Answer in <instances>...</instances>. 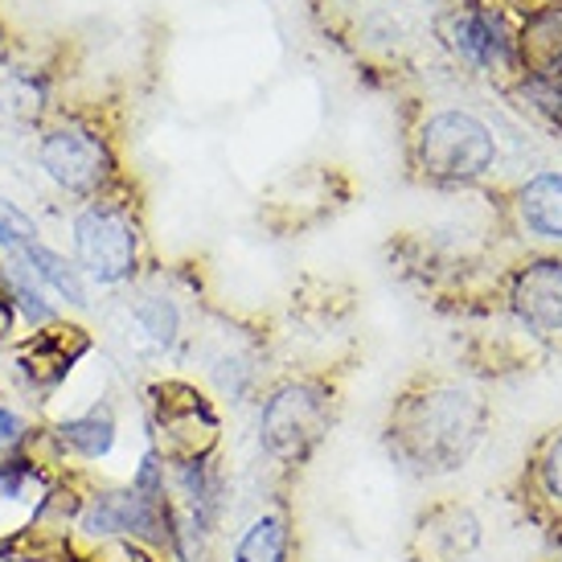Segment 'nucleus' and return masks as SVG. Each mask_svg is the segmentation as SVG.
I'll use <instances>...</instances> for the list:
<instances>
[{
  "label": "nucleus",
  "instance_id": "f3484780",
  "mask_svg": "<svg viewBox=\"0 0 562 562\" xmlns=\"http://www.w3.org/2000/svg\"><path fill=\"white\" fill-rule=\"evenodd\" d=\"M542 476H547V488L554 493V497H562V439L550 448L547 464H542Z\"/></svg>",
  "mask_w": 562,
  "mask_h": 562
},
{
  "label": "nucleus",
  "instance_id": "39448f33",
  "mask_svg": "<svg viewBox=\"0 0 562 562\" xmlns=\"http://www.w3.org/2000/svg\"><path fill=\"white\" fill-rule=\"evenodd\" d=\"M0 247L9 250V259L25 267L33 280L49 283L58 296H66L70 304H79V308L87 304V288H82L79 271L66 263L58 250H49L37 238L33 222L21 210H13V205H0Z\"/></svg>",
  "mask_w": 562,
  "mask_h": 562
},
{
  "label": "nucleus",
  "instance_id": "423d86ee",
  "mask_svg": "<svg viewBox=\"0 0 562 562\" xmlns=\"http://www.w3.org/2000/svg\"><path fill=\"white\" fill-rule=\"evenodd\" d=\"M42 169L70 193H94L108 181L111 157L108 148L82 127H63L42 144Z\"/></svg>",
  "mask_w": 562,
  "mask_h": 562
},
{
  "label": "nucleus",
  "instance_id": "f257e3e1",
  "mask_svg": "<svg viewBox=\"0 0 562 562\" xmlns=\"http://www.w3.org/2000/svg\"><path fill=\"white\" fill-rule=\"evenodd\" d=\"M481 439V406L464 391H439L411 403L394 423L398 452L431 472H448L469 460L472 443Z\"/></svg>",
  "mask_w": 562,
  "mask_h": 562
},
{
  "label": "nucleus",
  "instance_id": "9b49d317",
  "mask_svg": "<svg viewBox=\"0 0 562 562\" xmlns=\"http://www.w3.org/2000/svg\"><path fill=\"white\" fill-rule=\"evenodd\" d=\"M521 49L538 75H562V4H550L521 33Z\"/></svg>",
  "mask_w": 562,
  "mask_h": 562
},
{
  "label": "nucleus",
  "instance_id": "f8f14e48",
  "mask_svg": "<svg viewBox=\"0 0 562 562\" xmlns=\"http://www.w3.org/2000/svg\"><path fill=\"white\" fill-rule=\"evenodd\" d=\"M521 214L538 235L562 238V177L547 172V177L530 181L521 193Z\"/></svg>",
  "mask_w": 562,
  "mask_h": 562
},
{
  "label": "nucleus",
  "instance_id": "a211bd4d",
  "mask_svg": "<svg viewBox=\"0 0 562 562\" xmlns=\"http://www.w3.org/2000/svg\"><path fill=\"white\" fill-rule=\"evenodd\" d=\"M9 325H13V308H9V300H0V337L9 333Z\"/></svg>",
  "mask_w": 562,
  "mask_h": 562
},
{
  "label": "nucleus",
  "instance_id": "ddd939ff",
  "mask_svg": "<svg viewBox=\"0 0 562 562\" xmlns=\"http://www.w3.org/2000/svg\"><path fill=\"white\" fill-rule=\"evenodd\" d=\"M288 554V521L283 517H259L235 550V562H283Z\"/></svg>",
  "mask_w": 562,
  "mask_h": 562
},
{
  "label": "nucleus",
  "instance_id": "9d476101",
  "mask_svg": "<svg viewBox=\"0 0 562 562\" xmlns=\"http://www.w3.org/2000/svg\"><path fill=\"white\" fill-rule=\"evenodd\" d=\"M58 439H63L66 452L82 456V460L108 456L111 443H115V415H111V406H91L79 419H63L58 423Z\"/></svg>",
  "mask_w": 562,
  "mask_h": 562
},
{
  "label": "nucleus",
  "instance_id": "f03ea898",
  "mask_svg": "<svg viewBox=\"0 0 562 562\" xmlns=\"http://www.w3.org/2000/svg\"><path fill=\"white\" fill-rule=\"evenodd\" d=\"M419 160L431 177L469 181V177L488 169V160H493V136L484 132V124L464 115V111H443V115L427 120V127H423Z\"/></svg>",
  "mask_w": 562,
  "mask_h": 562
},
{
  "label": "nucleus",
  "instance_id": "4468645a",
  "mask_svg": "<svg viewBox=\"0 0 562 562\" xmlns=\"http://www.w3.org/2000/svg\"><path fill=\"white\" fill-rule=\"evenodd\" d=\"M33 484H42V472L33 469L25 456L0 460V505H21Z\"/></svg>",
  "mask_w": 562,
  "mask_h": 562
},
{
  "label": "nucleus",
  "instance_id": "dca6fc26",
  "mask_svg": "<svg viewBox=\"0 0 562 562\" xmlns=\"http://www.w3.org/2000/svg\"><path fill=\"white\" fill-rule=\"evenodd\" d=\"M25 419L16 415V411H9V406H0V452H16L21 443H25Z\"/></svg>",
  "mask_w": 562,
  "mask_h": 562
},
{
  "label": "nucleus",
  "instance_id": "6e6552de",
  "mask_svg": "<svg viewBox=\"0 0 562 562\" xmlns=\"http://www.w3.org/2000/svg\"><path fill=\"white\" fill-rule=\"evenodd\" d=\"M514 308L533 333H559L562 328V267L559 263L526 267L514 288Z\"/></svg>",
  "mask_w": 562,
  "mask_h": 562
},
{
  "label": "nucleus",
  "instance_id": "20e7f679",
  "mask_svg": "<svg viewBox=\"0 0 562 562\" xmlns=\"http://www.w3.org/2000/svg\"><path fill=\"white\" fill-rule=\"evenodd\" d=\"M75 250L99 283H120L136 267V231L120 210L91 205L75 222Z\"/></svg>",
  "mask_w": 562,
  "mask_h": 562
},
{
  "label": "nucleus",
  "instance_id": "0eeeda50",
  "mask_svg": "<svg viewBox=\"0 0 562 562\" xmlns=\"http://www.w3.org/2000/svg\"><path fill=\"white\" fill-rule=\"evenodd\" d=\"M160 436H165V452L172 460H205L214 439H218V423L205 411V403H198V394H186V403H172L160 394Z\"/></svg>",
  "mask_w": 562,
  "mask_h": 562
},
{
  "label": "nucleus",
  "instance_id": "1a4fd4ad",
  "mask_svg": "<svg viewBox=\"0 0 562 562\" xmlns=\"http://www.w3.org/2000/svg\"><path fill=\"white\" fill-rule=\"evenodd\" d=\"M472 547H476V517L460 505H448V509L423 517L419 538H415L423 562H460Z\"/></svg>",
  "mask_w": 562,
  "mask_h": 562
},
{
  "label": "nucleus",
  "instance_id": "7ed1b4c3",
  "mask_svg": "<svg viewBox=\"0 0 562 562\" xmlns=\"http://www.w3.org/2000/svg\"><path fill=\"white\" fill-rule=\"evenodd\" d=\"M328 427V398L321 386H283L263 406V443L280 460L308 456Z\"/></svg>",
  "mask_w": 562,
  "mask_h": 562
},
{
  "label": "nucleus",
  "instance_id": "2eb2a0df",
  "mask_svg": "<svg viewBox=\"0 0 562 562\" xmlns=\"http://www.w3.org/2000/svg\"><path fill=\"white\" fill-rule=\"evenodd\" d=\"M140 325L148 328V337L160 345L172 341V328H177V313H172L165 300H148V304H140Z\"/></svg>",
  "mask_w": 562,
  "mask_h": 562
}]
</instances>
